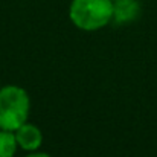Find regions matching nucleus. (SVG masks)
<instances>
[{
    "label": "nucleus",
    "instance_id": "20e7f679",
    "mask_svg": "<svg viewBox=\"0 0 157 157\" xmlns=\"http://www.w3.org/2000/svg\"><path fill=\"white\" fill-rule=\"evenodd\" d=\"M140 15V3L137 0L113 2V21L117 25H128Z\"/></svg>",
    "mask_w": 157,
    "mask_h": 157
},
{
    "label": "nucleus",
    "instance_id": "7ed1b4c3",
    "mask_svg": "<svg viewBox=\"0 0 157 157\" xmlns=\"http://www.w3.org/2000/svg\"><path fill=\"white\" fill-rule=\"evenodd\" d=\"M15 139H17V144H18V148L28 151V153H32V151H37L41 144H43V133L41 130L34 125V124H29V122H25L23 125H20L15 131Z\"/></svg>",
    "mask_w": 157,
    "mask_h": 157
},
{
    "label": "nucleus",
    "instance_id": "423d86ee",
    "mask_svg": "<svg viewBox=\"0 0 157 157\" xmlns=\"http://www.w3.org/2000/svg\"><path fill=\"white\" fill-rule=\"evenodd\" d=\"M25 157H51L48 153H41V151H32V153H29V154H26Z\"/></svg>",
    "mask_w": 157,
    "mask_h": 157
},
{
    "label": "nucleus",
    "instance_id": "f257e3e1",
    "mask_svg": "<svg viewBox=\"0 0 157 157\" xmlns=\"http://www.w3.org/2000/svg\"><path fill=\"white\" fill-rule=\"evenodd\" d=\"M31 99L28 92L20 86L0 87V130L15 131L28 122Z\"/></svg>",
    "mask_w": 157,
    "mask_h": 157
},
{
    "label": "nucleus",
    "instance_id": "0eeeda50",
    "mask_svg": "<svg viewBox=\"0 0 157 157\" xmlns=\"http://www.w3.org/2000/svg\"><path fill=\"white\" fill-rule=\"evenodd\" d=\"M113 2H117V0H113Z\"/></svg>",
    "mask_w": 157,
    "mask_h": 157
},
{
    "label": "nucleus",
    "instance_id": "39448f33",
    "mask_svg": "<svg viewBox=\"0 0 157 157\" xmlns=\"http://www.w3.org/2000/svg\"><path fill=\"white\" fill-rule=\"evenodd\" d=\"M18 144L14 131L0 130V157H14L17 153Z\"/></svg>",
    "mask_w": 157,
    "mask_h": 157
},
{
    "label": "nucleus",
    "instance_id": "f03ea898",
    "mask_svg": "<svg viewBox=\"0 0 157 157\" xmlns=\"http://www.w3.org/2000/svg\"><path fill=\"white\" fill-rule=\"evenodd\" d=\"M69 18L78 29L98 31L113 20V0H72Z\"/></svg>",
    "mask_w": 157,
    "mask_h": 157
}]
</instances>
